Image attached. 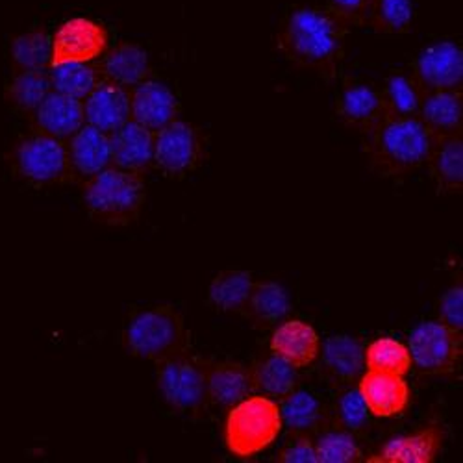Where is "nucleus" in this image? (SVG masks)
<instances>
[{
    "mask_svg": "<svg viewBox=\"0 0 463 463\" xmlns=\"http://www.w3.org/2000/svg\"><path fill=\"white\" fill-rule=\"evenodd\" d=\"M380 91L390 115H419L424 95H427V90L417 80V76L410 72H393Z\"/></svg>",
    "mask_w": 463,
    "mask_h": 463,
    "instance_id": "29",
    "label": "nucleus"
},
{
    "mask_svg": "<svg viewBox=\"0 0 463 463\" xmlns=\"http://www.w3.org/2000/svg\"><path fill=\"white\" fill-rule=\"evenodd\" d=\"M52 91L84 100L99 84L100 74L93 63H65L51 67Z\"/></svg>",
    "mask_w": 463,
    "mask_h": 463,
    "instance_id": "36",
    "label": "nucleus"
},
{
    "mask_svg": "<svg viewBox=\"0 0 463 463\" xmlns=\"http://www.w3.org/2000/svg\"><path fill=\"white\" fill-rule=\"evenodd\" d=\"M208 365L187 351L158 362V390L175 411L203 413L208 408Z\"/></svg>",
    "mask_w": 463,
    "mask_h": 463,
    "instance_id": "6",
    "label": "nucleus"
},
{
    "mask_svg": "<svg viewBox=\"0 0 463 463\" xmlns=\"http://www.w3.org/2000/svg\"><path fill=\"white\" fill-rule=\"evenodd\" d=\"M252 286V275L247 271H222L212 280L208 297L221 312H243Z\"/></svg>",
    "mask_w": 463,
    "mask_h": 463,
    "instance_id": "31",
    "label": "nucleus"
},
{
    "mask_svg": "<svg viewBox=\"0 0 463 463\" xmlns=\"http://www.w3.org/2000/svg\"><path fill=\"white\" fill-rule=\"evenodd\" d=\"M291 312V298L284 286L273 280L254 282L243 314L254 328L265 330L282 323Z\"/></svg>",
    "mask_w": 463,
    "mask_h": 463,
    "instance_id": "25",
    "label": "nucleus"
},
{
    "mask_svg": "<svg viewBox=\"0 0 463 463\" xmlns=\"http://www.w3.org/2000/svg\"><path fill=\"white\" fill-rule=\"evenodd\" d=\"M228 410L224 443L234 456L252 458L279 439L282 432L280 408L271 397L252 393Z\"/></svg>",
    "mask_w": 463,
    "mask_h": 463,
    "instance_id": "5",
    "label": "nucleus"
},
{
    "mask_svg": "<svg viewBox=\"0 0 463 463\" xmlns=\"http://www.w3.org/2000/svg\"><path fill=\"white\" fill-rule=\"evenodd\" d=\"M204 162L203 132L187 121H171L154 134V162L167 176H184Z\"/></svg>",
    "mask_w": 463,
    "mask_h": 463,
    "instance_id": "9",
    "label": "nucleus"
},
{
    "mask_svg": "<svg viewBox=\"0 0 463 463\" xmlns=\"http://www.w3.org/2000/svg\"><path fill=\"white\" fill-rule=\"evenodd\" d=\"M279 408L282 427H288L291 434L316 436L332 424V411L317 397L302 390H293L282 397Z\"/></svg>",
    "mask_w": 463,
    "mask_h": 463,
    "instance_id": "24",
    "label": "nucleus"
},
{
    "mask_svg": "<svg viewBox=\"0 0 463 463\" xmlns=\"http://www.w3.org/2000/svg\"><path fill=\"white\" fill-rule=\"evenodd\" d=\"M371 411L358 388H346L334 408L332 424L353 434H365L371 429Z\"/></svg>",
    "mask_w": 463,
    "mask_h": 463,
    "instance_id": "37",
    "label": "nucleus"
},
{
    "mask_svg": "<svg viewBox=\"0 0 463 463\" xmlns=\"http://www.w3.org/2000/svg\"><path fill=\"white\" fill-rule=\"evenodd\" d=\"M413 0H371L367 26L378 33H408L413 28Z\"/></svg>",
    "mask_w": 463,
    "mask_h": 463,
    "instance_id": "33",
    "label": "nucleus"
},
{
    "mask_svg": "<svg viewBox=\"0 0 463 463\" xmlns=\"http://www.w3.org/2000/svg\"><path fill=\"white\" fill-rule=\"evenodd\" d=\"M430 175L443 193H459L463 189V139L461 134L438 137L427 162Z\"/></svg>",
    "mask_w": 463,
    "mask_h": 463,
    "instance_id": "27",
    "label": "nucleus"
},
{
    "mask_svg": "<svg viewBox=\"0 0 463 463\" xmlns=\"http://www.w3.org/2000/svg\"><path fill=\"white\" fill-rule=\"evenodd\" d=\"M319 356L323 360L325 378L337 385L349 388L353 382H358L365 369V345L354 335H330L323 345Z\"/></svg>",
    "mask_w": 463,
    "mask_h": 463,
    "instance_id": "12",
    "label": "nucleus"
},
{
    "mask_svg": "<svg viewBox=\"0 0 463 463\" xmlns=\"http://www.w3.org/2000/svg\"><path fill=\"white\" fill-rule=\"evenodd\" d=\"M32 118L37 132L58 139L71 137L86 123L84 102L58 91H51L35 108Z\"/></svg>",
    "mask_w": 463,
    "mask_h": 463,
    "instance_id": "21",
    "label": "nucleus"
},
{
    "mask_svg": "<svg viewBox=\"0 0 463 463\" xmlns=\"http://www.w3.org/2000/svg\"><path fill=\"white\" fill-rule=\"evenodd\" d=\"M123 343L132 356L158 364L187 351L189 332L173 306H154L130 319Z\"/></svg>",
    "mask_w": 463,
    "mask_h": 463,
    "instance_id": "4",
    "label": "nucleus"
},
{
    "mask_svg": "<svg viewBox=\"0 0 463 463\" xmlns=\"http://www.w3.org/2000/svg\"><path fill=\"white\" fill-rule=\"evenodd\" d=\"M269 349L297 369L312 365L319 358L321 337L317 330L300 319H284L273 332Z\"/></svg>",
    "mask_w": 463,
    "mask_h": 463,
    "instance_id": "17",
    "label": "nucleus"
},
{
    "mask_svg": "<svg viewBox=\"0 0 463 463\" xmlns=\"http://www.w3.org/2000/svg\"><path fill=\"white\" fill-rule=\"evenodd\" d=\"M67 154L72 176H80L88 180L93 175L109 167L111 164L109 134L91 125H82L71 136Z\"/></svg>",
    "mask_w": 463,
    "mask_h": 463,
    "instance_id": "19",
    "label": "nucleus"
},
{
    "mask_svg": "<svg viewBox=\"0 0 463 463\" xmlns=\"http://www.w3.org/2000/svg\"><path fill=\"white\" fill-rule=\"evenodd\" d=\"M208 401L232 408L254 393L250 367L240 362H215L208 365Z\"/></svg>",
    "mask_w": 463,
    "mask_h": 463,
    "instance_id": "23",
    "label": "nucleus"
},
{
    "mask_svg": "<svg viewBox=\"0 0 463 463\" xmlns=\"http://www.w3.org/2000/svg\"><path fill=\"white\" fill-rule=\"evenodd\" d=\"M250 376L254 383V393L282 399L297 390L298 369L279 354H269L256 360L250 365Z\"/></svg>",
    "mask_w": 463,
    "mask_h": 463,
    "instance_id": "28",
    "label": "nucleus"
},
{
    "mask_svg": "<svg viewBox=\"0 0 463 463\" xmlns=\"http://www.w3.org/2000/svg\"><path fill=\"white\" fill-rule=\"evenodd\" d=\"M10 54L15 71H47L51 69L52 37L43 28L21 33L14 37Z\"/></svg>",
    "mask_w": 463,
    "mask_h": 463,
    "instance_id": "30",
    "label": "nucleus"
},
{
    "mask_svg": "<svg viewBox=\"0 0 463 463\" xmlns=\"http://www.w3.org/2000/svg\"><path fill=\"white\" fill-rule=\"evenodd\" d=\"M417 80L427 91L459 90L463 82V51L450 40L424 47L415 60Z\"/></svg>",
    "mask_w": 463,
    "mask_h": 463,
    "instance_id": "11",
    "label": "nucleus"
},
{
    "mask_svg": "<svg viewBox=\"0 0 463 463\" xmlns=\"http://www.w3.org/2000/svg\"><path fill=\"white\" fill-rule=\"evenodd\" d=\"M314 439L319 463H356L364 459L356 434L328 424Z\"/></svg>",
    "mask_w": 463,
    "mask_h": 463,
    "instance_id": "35",
    "label": "nucleus"
},
{
    "mask_svg": "<svg viewBox=\"0 0 463 463\" xmlns=\"http://www.w3.org/2000/svg\"><path fill=\"white\" fill-rule=\"evenodd\" d=\"M445 441L441 424H430L413 434L395 436L383 443V447L367 456V463H432L438 459Z\"/></svg>",
    "mask_w": 463,
    "mask_h": 463,
    "instance_id": "13",
    "label": "nucleus"
},
{
    "mask_svg": "<svg viewBox=\"0 0 463 463\" xmlns=\"http://www.w3.org/2000/svg\"><path fill=\"white\" fill-rule=\"evenodd\" d=\"M277 461H280V463H319L316 443H314L312 436L293 434V439L280 449Z\"/></svg>",
    "mask_w": 463,
    "mask_h": 463,
    "instance_id": "39",
    "label": "nucleus"
},
{
    "mask_svg": "<svg viewBox=\"0 0 463 463\" xmlns=\"http://www.w3.org/2000/svg\"><path fill=\"white\" fill-rule=\"evenodd\" d=\"M51 91L52 86L47 71H15L6 90V99L17 109L33 113Z\"/></svg>",
    "mask_w": 463,
    "mask_h": 463,
    "instance_id": "34",
    "label": "nucleus"
},
{
    "mask_svg": "<svg viewBox=\"0 0 463 463\" xmlns=\"http://www.w3.org/2000/svg\"><path fill=\"white\" fill-rule=\"evenodd\" d=\"M365 369L406 376L411 371L408 345L393 337H378L365 346Z\"/></svg>",
    "mask_w": 463,
    "mask_h": 463,
    "instance_id": "32",
    "label": "nucleus"
},
{
    "mask_svg": "<svg viewBox=\"0 0 463 463\" xmlns=\"http://www.w3.org/2000/svg\"><path fill=\"white\" fill-rule=\"evenodd\" d=\"M12 164L15 173L33 185H56L74 178L67 145L42 132L23 137L15 145Z\"/></svg>",
    "mask_w": 463,
    "mask_h": 463,
    "instance_id": "8",
    "label": "nucleus"
},
{
    "mask_svg": "<svg viewBox=\"0 0 463 463\" xmlns=\"http://www.w3.org/2000/svg\"><path fill=\"white\" fill-rule=\"evenodd\" d=\"M365 136L371 164L383 176H402L427 165L438 141L419 115H388Z\"/></svg>",
    "mask_w": 463,
    "mask_h": 463,
    "instance_id": "2",
    "label": "nucleus"
},
{
    "mask_svg": "<svg viewBox=\"0 0 463 463\" xmlns=\"http://www.w3.org/2000/svg\"><path fill=\"white\" fill-rule=\"evenodd\" d=\"M411 365L429 376H454L463 358V334L441 321L417 325L408 337Z\"/></svg>",
    "mask_w": 463,
    "mask_h": 463,
    "instance_id": "7",
    "label": "nucleus"
},
{
    "mask_svg": "<svg viewBox=\"0 0 463 463\" xmlns=\"http://www.w3.org/2000/svg\"><path fill=\"white\" fill-rule=\"evenodd\" d=\"M84 118L88 125L111 134L130 121V91L109 80H99L84 99Z\"/></svg>",
    "mask_w": 463,
    "mask_h": 463,
    "instance_id": "15",
    "label": "nucleus"
},
{
    "mask_svg": "<svg viewBox=\"0 0 463 463\" xmlns=\"http://www.w3.org/2000/svg\"><path fill=\"white\" fill-rule=\"evenodd\" d=\"M419 118L438 137L461 134V127H463L461 90L427 91L419 109Z\"/></svg>",
    "mask_w": 463,
    "mask_h": 463,
    "instance_id": "26",
    "label": "nucleus"
},
{
    "mask_svg": "<svg viewBox=\"0 0 463 463\" xmlns=\"http://www.w3.org/2000/svg\"><path fill=\"white\" fill-rule=\"evenodd\" d=\"M111 162L119 169L145 175L154 162V132L146 127L128 121L109 134Z\"/></svg>",
    "mask_w": 463,
    "mask_h": 463,
    "instance_id": "20",
    "label": "nucleus"
},
{
    "mask_svg": "<svg viewBox=\"0 0 463 463\" xmlns=\"http://www.w3.org/2000/svg\"><path fill=\"white\" fill-rule=\"evenodd\" d=\"M146 185L143 175L119 167H106L84 184V204L90 215L109 226L134 222L145 206Z\"/></svg>",
    "mask_w": 463,
    "mask_h": 463,
    "instance_id": "3",
    "label": "nucleus"
},
{
    "mask_svg": "<svg viewBox=\"0 0 463 463\" xmlns=\"http://www.w3.org/2000/svg\"><path fill=\"white\" fill-rule=\"evenodd\" d=\"M109 43L108 30L102 23L88 17H72L60 24L52 35L51 67L65 63H93Z\"/></svg>",
    "mask_w": 463,
    "mask_h": 463,
    "instance_id": "10",
    "label": "nucleus"
},
{
    "mask_svg": "<svg viewBox=\"0 0 463 463\" xmlns=\"http://www.w3.org/2000/svg\"><path fill=\"white\" fill-rule=\"evenodd\" d=\"M439 321L463 332V286L461 282L447 289L439 300Z\"/></svg>",
    "mask_w": 463,
    "mask_h": 463,
    "instance_id": "40",
    "label": "nucleus"
},
{
    "mask_svg": "<svg viewBox=\"0 0 463 463\" xmlns=\"http://www.w3.org/2000/svg\"><path fill=\"white\" fill-rule=\"evenodd\" d=\"M358 390L373 417L402 415L411 401L410 385L401 374L365 371L358 380Z\"/></svg>",
    "mask_w": 463,
    "mask_h": 463,
    "instance_id": "14",
    "label": "nucleus"
},
{
    "mask_svg": "<svg viewBox=\"0 0 463 463\" xmlns=\"http://www.w3.org/2000/svg\"><path fill=\"white\" fill-rule=\"evenodd\" d=\"M346 35L349 26L326 8L302 6L284 21L277 33V49L297 67L332 79L345 56Z\"/></svg>",
    "mask_w": 463,
    "mask_h": 463,
    "instance_id": "1",
    "label": "nucleus"
},
{
    "mask_svg": "<svg viewBox=\"0 0 463 463\" xmlns=\"http://www.w3.org/2000/svg\"><path fill=\"white\" fill-rule=\"evenodd\" d=\"M178 99L162 82L143 80L134 86L130 93V119L146 127L152 132H158L165 125L176 119Z\"/></svg>",
    "mask_w": 463,
    "mask_h": 463,
    "instance_id": "16",
    "label": "nucleus"
},
{
    "mask_svg": "<svg viewBox=\"0 0 463 463\" xmlns=\"http://www.w3.org/2000/svg\"><path fill=\"white\" fill-rule=\"evenodd\" d=\"M346 26H367L371 0H326L325 6Z\"/></svg>",
    "mask_w": 463,
    "mask_h": 463,
    "instance_id": "38",
    "label": "nucleus"
},
{
    "mask_svg": "<svg viewBox=\"0 0 463 463\" xmlns=\"http://www.w3.org/2000/svg\"><path fill=\"white\" fill-rule=\"evenodd\" d=\"M99 60L100 63L97 65V71L100 79L119 84L127 90L141 84L150 74L148 54L137 43L123 42L106 51Z\"/></svg>",
    "mask_w": 463,
    "mask_h": 463,
    "instance_id": "22",
    "label": "nucleus"
},
{
    "mask_svg": "<svg viewBox=\"0 0 463 463\" xmlns=\"http://www.w3.org/2000/svg\"><path fill=\"white\" fill-rule=\"evenodd\" d=\"M337 113L341 121L354 130L367 134L382 119L390 115L385 108L382 91L369 84H346L337 100Z\"/></svg>",
    "mask_w": 463,
    "mask_h": 463,
    "instance_id": "18",
    "label": "nucleus"
}]
</instances>
